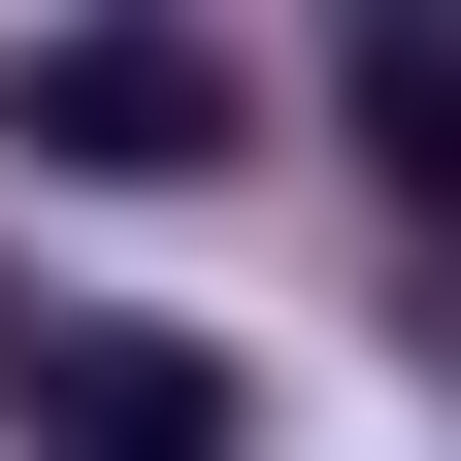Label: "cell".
Here are the masks:
<instances>
[{
  "mask_svg": "<svg viewBox=\"0 0 461 461\" xmlns=\"http://www.w3.org/2000/svg\"><path fill=\"white\" fill-rule=\"evenodd\" d=\"M33 165L165 198V165H230V67H198V33H33Z\"/></svg>",
  "mask_w": 461,
  "mask_h": 461,
  "instance_id": "obj_1",
  "label": "cell"
},
{
  "mask_svg": "<svg viewBox=\"0 0 461 461\" xmlns=\"http://www.w3.org/2000/svg\"><path fill=\"white\" fill-rule=\"evenodd\" d=\"M33 395V461H230V363L198 330H67V363H0Z\"/></svg>",
  "mask_w": 461,
  "mask_h": 461,
  "instance_id": "obj_2",
  "label": "cell"
},
{
  "mask_svg": "<svg viewBox=\"0 0 461 461\" xmlns=\"http://www.w3.org/2000/svg\"><path fill=\"white\" fill-rule=\"evenodd\" d=\"M363 165H461V33H363Z\"/></svg>",
  "mask_w": 461,
  "mask_h": 461,
  "instance_id": "obj_3",
  "label": "cell"
}]
</instances>
